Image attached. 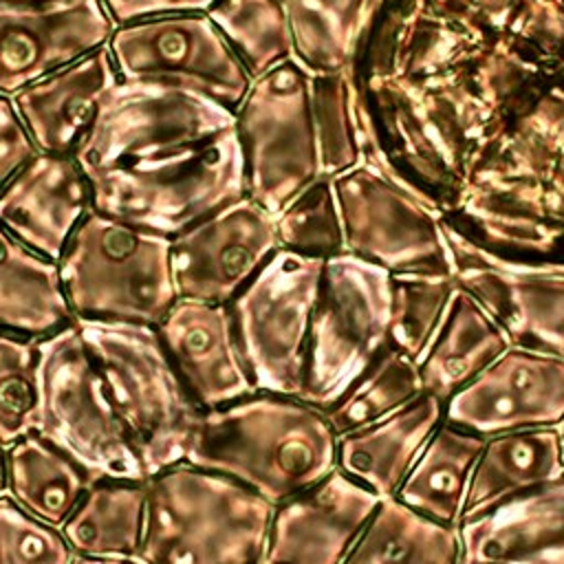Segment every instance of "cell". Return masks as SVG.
<instances>
[{
  "label": "cell",
  "mask_w": 564,
  "mask_h": 564,
  "mask_svg": "<svg viewBox=\"0 0 564 564\" xmlns=\"http://www.w3.org/2000/svg\"><path fill=\"white\" fill-rule=\"evenodd\" d=\"M156 330L198 410H214L256 392L229 304L178 297Z\"/></svg>",
  "instance_id": "cell-18"
},
{
  "label": "cell",
  "mask_w": 564,
  "mask_h": 564,
  "mask_svg": "<svg viewBox=\"0 0 564 564\" xmlns=\"http://www.w3.org/2000/svg\"><path fill=\"white\" fill-rule=\"evenodd\" d=\"M392 273L350 253L324 260L300 399L326 410L390 344Z\"/></svg>",
  "instance_id": "cell-8"
},
{
  "label": "cell",
  "mask_w": 564,
  "mask_h": 564,
  "mask_svg": "<svg viewBox=\"0 0 564 564\" xmlns=\"http://www.w3.org/2000/svg\"><path fill=\"white\" fill-rule=\"evenodd\" d=\"M73 557L59 527L0 498V564H70Z\"/></svg>",
  "instance_id": "cell-37"
},
{
  "label": "cell",
  "mask_w": 564,
  "mask_h": 564,
  "mask_svg": "<svg viewBox=\"0 0 564 564\" xmlns=\"http://www.w3.org/2000/svg\"><path fill=\"white\" fill-rule=\"evenodd\" d=\"M40 344L35 430L99 478L148 480L75 319Z\"/></svg>",
  "instance_id": "cell-7"
},
{
  "label": "cell",
  "mask_w": 564,
  "mask_h": 564,
  "mask_svg": "<svg viewBox=\"0 0 564 564\" xmlns=\"http://www.w3.org/2000/svg\"><path fill=\"white\" fill-rule=\"evenodd\" d=\"M119 82L108 44L13 95L37 152L73 156Z\"/></svg>",
  "instance_id": "cell-21"
},
{
  "label": "cell",
  "mask_w": 564,
  "mask_h": 564,
  "mask_svg": "<svg viewBox=\"0 0 564 564\" xmlns=\"http://www.w3.org/2000/svg\"><path fill=\"white\" fill-rule=\"evenodd\" d=\"M295 59L308 73L348 70L370 0H284Z\"/></svg>",
  "instance_id": "cell-30"
},
{
  "label": "cell",
  "mask_w": 564,
  "mask_h": 564,
  "mask_svg": "<svg viewBox=\"0 0 564 564\" xmlns=\"http://www.w3.org/2000/svg\"><path fill=\"white\" fill-rule=\"evenodd\" d=\"M564 476L560 425L524 427L485 438L476 460L463 518Z\"/></svg>",
  "instance_id": "cell-24"
},
{
  "label": "cell",
  "mask_w": 564,
  "mask_h": 564,
  "mask_svg": "<svg viewBox=\"0 0 564 564\" xmlns=\"http://www.w3.org/2000/svg\"><path fill=\"white\" fill-rule=\"evenodd\" d=\"M262 564H267V562H262Z\"/></svg>",
  "instance_id": "cell-44"
},
{
  "label": "cell",
  "mask_w": 564,
  "mask_h": 564,
  "mask_svg": "<svg viewBox=\"0 0 564 564\" xmlns=\"http://www.w3.org/2000/svg\"><path fill=\"white\" fill-rule=\"evenodd\" d=\"M421 392L416 361L390 344L326 408V414L335 432L344 434L388 416Z\"/></svg>",
  "instance_id": "cell-32"
},
{
  "label": "cell",
  "mask_w": 564,
  "mask_h": 564,
  "mask_svg": "<svg viewBox=\"0 0 564 564\" xmlns=\"http://www.w3.org/2000/svg\"><path fill=\"white\" fill-rule=\"evenodd\" d=\"M465 564H564V476L458 524Z\"/></svg>",
  "instance_id": "cell-20"
},
{
  "label": "cell",
  "mask_w": 564,
  "mask_h": 564,
  "mask_svg": "<svg viewBox=\"0 0 564 564\" xmlns=\"http://www.w3.org/2000/svg\"><path fill=\"white\" fill-rule=\"evenodd\" d=\"M70 564H143L139 557H130V560H97V557H79L75 555Z\"/></svg>",
  "instance_id": "cell-40"
},
{
  "label": "cell",
  "mask_w": 564,
  "mask_h": 564,
  "mask_svg": "<svg viewBox=\"0 0 564 564\" xmlns=\"http://www.w3.org/2000/svg\"><path fill=\"white\" fill-rule=\"evenodd\" d=\"M73 159L93 209L170 238L247 196L236 110L176 84L119 79Z\"/></svg>",
  "instance_id": "cell-2"
},
{
  "label": "cell",
  "mask_w": 564,
  "mask_h": 564,
  "mask_svg": "<svg viewBox=\"0 0 564 564\" xmlns=\"http://www.w3.org/2000/svg\"><path fill=\"white\" fill-rule=\"evenodd\" d=\"M445 421V403L421 392L388 416L337 436V469L379 498H394L427 438Z\"/></svg>",
  "instance_id": "cell-22"
},
{
  "label": "cell",
  "mask_w": 564,
  "mask_h": 564,
  "mask_svg": "<svg viewBox=\"0 0 564 564\" xmlns=\"http://www.w3.org/2000/svg\"><path fill=\"white\" fill-rule=\"evenodd\" d=\"M348 77L364 161L480 256L564 269V0H370Z\"/></svg>",
  "instance_id": "cell-1"
},
{
  "label": "cell",
  "mask_w": 564,
  "mask_h": 564,
  "mask_svg": "<svg viewBox=\"0 0 564 564\" xmlns=\"http://www.w3.org/2000/svg\"><path fill=\"white\" fill-rule=\"evenodd\" d=\"M324 260L278 249L229 302L256 390L300 397Z\"/></svg>",
  "instance_id": "cell-11"
},
{
  "label": "cell",
  "mask_w": 564,
  "mask_h": 564,
  "mask_svg": "<svg viewBox=\"0 0 564 564\" xmlns=\"http://www.w3.org/2000/svg\"><path fill=\"white\" fill-rule=\"evenodd\" d=\"M90 209V183L77 161L64 154L37 152L0 189V225L53 262Z\"/></svg>",
  "instance_id": "cell-19"
},
{
  "label": "cell",
  "mask_w": 564,
  "mask_h": 564,
  "mask_svg": "<svg viewBox=\"0 0 564 564\" xmlns=\"http://www.w3.org/2000/svg\"><path fill=\"white\" fill-rule=\"evenodd\" d=\"M337 436L326 410L256 390L200 410L185 463L225 474L275 507L337 469Z\"/></svg>",
  "instance_id": "cell-3"
},
{
  "label": "cell",
  "mask_w": 564,
  "mask_h": 564,
  "mask_svg": "<svg viewBox=\"0 0 564 564\" xmlns=\"http://www.w3.org/2000/svg\"><path fill=\"white\" fill-rule=\"evenodd\" d=\"M381 498L333 469L273 507L267 564H341Z\"/></svg>",
  "instance_id": "cell-17"
},
{
  "label": "cell",
  "mask_w": 564,
  "mask_h": 564,
  "mask_svg": "<svg viewBox=\"0 0 564 564\" xmlns=\"http://www.w3.org/2000/svg\"><path fill=\"white\" fill-rule=\"evenodd\" d=\"M456 282L474 295L511 346L564 359V269L489 260L447 231Z\"/></svg>",
  "instance_id": "cell-15"
},
{
  "label": "cell",
  "mask_w": 564,
  "mask_h": 564,
  "mask_svg": "<svg viewBox=\"0 0 564 564\" xmlns=\"http://www.w3.org/2000/svg\"><path fill=\"white\" fill-rule=\"evenodd\" d=\"M115 22L101 0H0V93L13 97L108 44Z\"/></svg>",
  "instance_id": "cell-14"
},
{
  "label": "cell",
  "mask_w": 564,
  "mask_h": 564,
  "mask_svg": "<svg viewBox=\"0 0 564 564\" xmlns=\"http://www.w3.org/2000/svg\"><path fill=\"white\" fill-rule=\"evenodd\" d=\"M73 319L57 262L31 251L0 225V330L44 339Z\"/></svg>",
  "instance_id": "cell-26"
},
{
  "label": "cell",
  "mask_w": 564,
  "mask_h": 564,
  "mask_svg": "<svg viewBox=\"0 0 564 564\" xmlns=\"http://www.w3.org/2000/svg\"><path fill=\"white\" fill-rule=\"evenodd\" d=\"M485 436L443 421L423 445L394 498L416 513L458 527Z\"/></svg>",
  "instance_id": "cell-28"
},
{
  "label": "cell",
  "mask_w": 564,
  "mask_h": 564,
  "mask_svg": "<svg viewBox=\"0 0 564 564\" xmlns=\"http://www.w3.org/2000/svg\"><path fill=\"white\" fill-rule=\"evenodd\" d=\"M4 454L7 447L0 443V498L7 496V474H4Z\"/></svg>",
  "instance_id": "cell-41"
},
{
  "label": "cell",
  "mask_w": 564,
  "mask_h": 564,
  "mask_svg": "<svg viewBox=\"0 0 564 564\" xmlns=\"http://www.w3.org/2000/svg\"><path fill=\"white\" fill-rule=\"evenodd\" d=\"M59 278L75 317L156 326L178 300L172 238L90 209L68 238Z\"/></svg>",
  "instance_id": "cell-6"
},
{
  "label": "cell",
  "mask_w": 564,
  "mask_h": 564,
  "mask_svg": "<svg viewBox=\"0 0 564 564\" xmlns=\"http://www.w3.org/2000/svg\"><path fill=\"white\" fill-rule=\"evenodd\" d=\"M275 229L282 249L319 260L346 253L333 176H317L291 198L275 214Z\"/></svg>",
  "instance_id": "cell-34"
},
{
  "label": "cell",
  "mask_w": 564,
  "mask_h": 564,
  "mask_svg": "<svg viewBox=\"0 0 564 564\" xmlns=\"http://www.w3.org/2000/svg\"><path fill=\"white\" fill-rule=\"evenodd\" d=\"M456 286V275H392V346L416 361L434 337Z\"/></svg>",
  "instance_id": "cell-35"
},
{
  "label": "cell",
  "mask_w": 564,
  "mask_h": 564,
  "mask_svg": "<svg viewBox=\"0 0 564 564\" xmlns=\"http://www.w3.org/2000/svg\"><path fill=\"white\" fill-rule=\"evenodd\" d=\"M333 183L346 253L392 275H456L445 225L408 185L370 161Z\"/></svg>",
  "instance_id": "cell-10"
},
{
  "label": "cell",
  "mask_w": 564,
  "mask_h": 564,
  "mask_svg": "<svg viewBox=\"0 0 564 564\" xmlns=\"http://www.w3.org/2000/svg\"><path fill=\"white\" fill-rule=\"evenodd\" d=\"M207 15L253 79L295 57L284 0H216Z\"/></svg>",
  "instance_id": "cell-31"
},
{
  "label": "cell",
  "mask_w": 564,
  "mask_h": 564,
  "mask_svg": "<svg viewBox=\"0 0 564 564\" xmlns=\"http://www.w3.org/2000/svg\"><path fill=\"white\" fill-rule=\"evenodd\" d=\"M341 564H463V542L458 527L381 498Z\"/></svg>",
  "instance_id": "cell-29"
},
{
  "label": "cell",
  "mask_w": 564,
  "mask_h": 564,
  "mask_svg": "<svg viewBox=\"0 0 564 564\" xmlns=\"http://www.w3.org/2000/svg\"><path fill=\"white\" fill-rule=\"evenodd\" d=\"M148 480L187 456L200 410L189 399L156 326L75 317Z\"/></svg>",
  "instance_id": "cell-5"
},
{
  "label": "cell",
  "mask_w": 564,
  "mask_h": 564,
  "mask_svg": "<svg viewBox=\"0 0 564 564\" xmlns=\"http://www.w3.org/2000/svg\"><path fill=\"white\" fill-rule=\"evenodd\" d=\"M108 48L119 79L194 88L231 110L253 82L207 13H170L119 24Z\"/></svg>",
  "instance_id": "cell-12"
},
{
  "label": "cell",
  "mask_w": 564,
  "mask_h": 564,
  "mask_svg": "<svg viewBox=\"0 0 564 564\" xmlns=\"http://www.w3.org/2000/svg\"><path fill=\"white\" fill-rule=\"evenodd\" d=\"M445 421L480 436L564 421V359L507 348L445 405Z\"/></svg>",
  "instance_id": "cell-16"
},
{
  "label": "cell",
  "mask_w": 564,
  "mask_h": 564,
  "mask_svg": "<svg viewBox=\"0 0 564 564\" xmlns=\"http://www.w3.org/2000/svg\"><path fill=\"white\" fill-rule=\"evenodd\" d=\"M115 26L170 15V13H207L216 0H101Z\"/></svg>",
  "instance_id": "cell-39"
},
{
  "label": "cell",
  "mask_w": 564,
  "mask_h": 564,
  "mask_svg": "<svg viewBox=\"0 0 564 564\" xmlns=\"http://www.w3.org/2000/svg\"><path fill=\"white\" fill-rule=\"evenodd\" d=\"M11 2H40V0H11Z\"/></svg>",
  "instance_id": "cell-43"
},
{
  "label": "cell",
  "mask_w": 564,
  "mask_h": 564,
  "mask_svg": "<svg viewBox=\"0 0 564 564\" xmlns=\"http://www.w3.org/2000/svg\"><path fill=\"white\" fill-rule=\"evenodd\" d=\"M4 474L7 498L53 527H62L99 478L40 432H29L7 445Z\"/></svg>",
  "instance_id": "cell-27"
},
{
  "label": "cell",
  "mask_w": 564,
  "mask_h": 564,
  "mask_svg": "<svg viewBox=\"0 0 564 564\" xmlns=\"http://www.w3.org/2000/svg\"><path fill=\"white\" fill-rule=\"evenodd\" d=\"M148 513V480L97 478L70 516L62 533L79 557H139Z\"/></svg>",
  "instance_id": "cell-25"
},
{
  "label": "cell",
  "mask_w": 564,
  "mask_h": 564,
  "mask_svg": "<svg viewBox=\"0 0 564 564\" xmlns=\"http://www.w3.org/2000/svg\"><path fill=\"white\" fill-rule=\"evenodd\" d=\"M560 432H562V445H564V421L560 423Z\"/></svg>",
  "instance_id": "cell-42"
},
{
  "label": "cell",
  "mask_w": 564,
  "mask_h": 564,
  "mask_svg": "<svg viewBox=\"0 0 564 564\" xmlns=\"http://www.w3.org/2000/svg\"><path fill=\"white\" fill-rule=\"evenodd\" d=\"M278 249L275 216L242 196L172 236L176 295L229 304Z\"/></svg>",
  "instance_id": "cell-13"
},
{
  "label": "cell",
  "mask_w": 564,
  "mask_h": 564,
  "mask_svg": "<svg viewBox=\"0 0 564 564\" xmlns=\"http://www.w3.org/2000/svg\"><path fill=\"white\" fill-rule=\"evenodd\" d=\"M273 505L189 463L148 480L143 564H262Z\"/></svg>",
  "instance_id": "cell-4"
},
{
  "label": "cell",
  "mask_w": 564,
  "mask_h": 564,
  "mask_svg": "<svg viewBox=\"0 0 564 564\" xmlns=\"http://www.w3.org/2000/svg\"><path fill=\"white\" fill-rule=\"evenodd\" d=\"M311 117L322 176H337L364 161V139L348 70L311 73Z\"/></svg>",
  "instance_id": "cell-33"
},
{
  "label": "cell",
  "mask_w": 564,
  "mask_h": 564,
  "mask_svg": "<svg viewBox=\"0 0 564 564\" xmlns=\"http://www.w3.org/2000/svg\"><path fill=\"white\" fill-rule=\"evenodd\" d=\"M507 348L511 341L498 322L474 295L456 286L434 337L416 359L423 392L447 405Z\"/></svg>",
  "instance_id": "cell-23"
},
{
  "label": "cell",
  "mask_w": 564,
  "mask_h": 564,
  "mask_svg": "<svg viewBox=\"0 0 564 564\" xmlns=\"http://www.w3.org/2000/svg\"><path fill=\"white\" fill-rule=\"evenodd\" d=\"M463 564H465V562H463Z\"/></svg>",
  "instance_id": "cell-45"
},
{
  "label": "cell",
  "mask_w": 564,
  "mask_h": 564,
  "mask_svg": "<svg viewBox=\"0 0 564 564\" xmlns=\"http://www.w3.org/2000/svg\"><path fill=\"white\" fill-rule=\"evenodd\" d=\"M308 88L311 73L293 57L256 77L236 108L247 196L273 216L322 176Z\"/></svg>",
  "instance_id": "cell-9"
},
{
  "label": "cell",
  "mask_w": 564,
  "mask_h": 564,
  "mask_svg": "<svg viewBox=\"0 0 564 564\" xmlns=\"http://www.w3.org/2000/svg\"><path fill=\"white\" fill-rule=\"evenodd\" d=\"M37 154V148L15 108L13 97L0 93V189Z\"/></svg>",
  "instance_id": "cell-38"
},
{
  "label": "cell",
  "mask_w": 564,
  "mask_h": 564,
  "mask_svg": "<svg viewBox=\"0 0 564 564\" xmlns=\"http://www.w3.org/2000/svg\"><path fill=\"white\" fill-rule=\"evenodd\" d=\"M40 339L0 330V443L35 430Z\"/></svg>",
  "instance_id": "cell-36"
}]
</instances>
